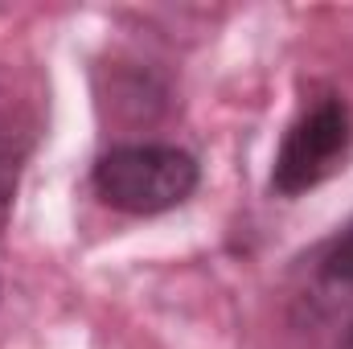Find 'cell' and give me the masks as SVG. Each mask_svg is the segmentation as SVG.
<instances>
[{
  "label": "cell",
  "mask_w": 353,
  "mask_h": 349,
  "mask_svg": "<svg viewBox=\"0 0 353 349\" xmlns=\"http://www.w3.org/2000/svg\"><path fill=\"white\" fill-rule=\"evenodd\" d=\"M197 161L176 144H115L94 161V193L123 214H165L197 189Z\"/></svg>",
  "instance_id": "1"
},
{
  "label": "cell",
  "mask_w": 353,
  "mask_h": 349,
  "mask_svg": "<svg viewBox=\"0 0 353 349\" xmlns=\"http://www.w3.org/2000/svg\"><path fill=\"white\" fill-rule=\"evenodd\" d=\"M350 144H353V111L345 107V99H337V94L316 99L288 128V136L275 152L271 189L283 193V197L316 189L321 181H329L341 169V161L350 157Z\"/></svg>",
  "instance_id": "2"
},
{
  "label": "cell",
  "mask_w": 353,
  "mask_h": 349,
  "mask_svg": "<svg viewBox=\"0 0 353 349\" xmlns=\"http://www.w3.org/2000/svg\"><path fill=\"white\" fill-rule=\"evenodd\" d=\"M25 152H29V128L21 119L0 115V230L8 226V214H12V197H17Z\"/></svg>",
  "instance_id": "3"
},
{
  "label": "cell",
  "mask_w": 353,
  "mask_h": 349,
  "mask_svg": "<svg viewBox=\"0 0 353 349\" xmlns=\"http://www.w3.org/2000/svg\"><path fill=\"white\" fill-rule=\"evenodd\" d=\"M321 275H325L329 283L353 288V222L325 247V255H321Z\"/></svg>",
  "instance_id": "4"
},
{
  "label": "cell",
  "mask_w": 353,
  "mask_h": 349,
  "mask_svg": "<svg viewBox=\"0 0 353 349\" xmlns=\"http://www.w3.org/2000/svg\"><path fill=\"white\" fill-rule=\"evenodd\" d=\"M337 349H353V325H350V329H345V337L337 341Z\"/></svg>",
  "instance_id": "5"
}]
</instances>
